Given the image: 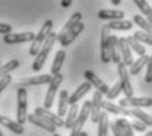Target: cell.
I'll use <instances>...</instances> for the list:
<instances>
[{
    "label": "cell",
    "mask_w": 152,
    "mask_h": 136,
    "mask_svg": "<svg viewBox=\"0 0 152 136\" xmlns=\"http://www.w3.org/2000/svg\"><path fill=\"white\" fill-rule=\"evenodd\" d=\"M97 16L101 20L117 21V20H123L125 13H123V11H118V9H101V11H99Z\"/></svg>",
    "instance_id": "obj_21"
},
{
    "label": "cell",
    "mask_w": 152,
    "mask_h": 136,
    "mask_svg": "<svg viewBox=\"0 0 152 136\" xmlns=\"http://www.w3.org/2000/svg\"><path fill=\"white\" fill-rule=\"evenodd\" d=\"M36 34L31 31H25V33H11L3 37V42L7 45H17V43L25 42H33Z\"/></svg>",
    "instance_id": "obj_9"
},
{
    "label": "cell",
    "mask_w": 152,
    "mask_h": 136,
    "mask_svg": "<svg viewBox=\"0 0 152 136\" xmlns=\"http://www.w3.org/2000/svg\"><path fill=\"white\" fill-rule=\"evenodd\" d=\"M53 76L51 75H38V76H31L26 77L18 83V88H25V87H36V85H45L51 81Z\"/></svg>",
    "instance_id": "obj_13"
},
{
    "label": "cell",
    "mask_w": 152,
    "mask_h": 136,
    "mask_svg": "<svg viewBox=\"0 0 152 136\" xmlns=\"http://www.w3.org/2000/svg\"><path fill=\"white\" fill-rule=\"evenodd\" d=\"M129 116H132V118H135L137 121L143 122L147 127H152V115L143 111V110H140V109L129 110Z\"/></svg>",
    "instance_id": "obj_23"
},
{
    "label": "cell",
    "mask_w": 152,
    "mask_h": 136,
    "mask_svg": "<svg viewBox=\"0 0 152 136\" xmlns=\"http://www.w3.org/2000/svg\"><path fill=\"white\" fill-rule=\"evenodd\" d=\"M114 122L117 123V126H119V128L123 131L125 136H135L134 135V129H132L130 122L126 118H122V116H121V118H117Z\"/></svg>",
    "instance_id": "obj_33"
},
{
    "label": "cell",
    "mask_w": 152,
    "mask_h": 136,
    "mask_svg": "<svg viewBox=\"0 0 152 136\" xmlns=\"http://www.w3.org/2000/svg\"><path fill=\"white\" fill-rule=\"evenodd\" d=\"M109 127H110V129H112V132H113V135H114V136H125L123 131H122L121 128H119V126H117V123H115V122L109 123Z\"/></svg>",
    "instance_id": "obj_40"
},
{
    "label": "cell",
    "mask_w": 152,
    "mask_h": 136,
    "mask_svg": "<svg viewBox=\"0 0 152 136\" xmlns=\"http://www.w3.org/2000/svg\"><path fill=\"white\" fill-rule=\"evenodd\" d=\"M134 4L142 12V16H147L148 17L150 15H152V9H151V5L148 4V1H145V0H135Z\"/></svg>",
    "instance_id": "obj_35"
},
{
    "label": "cell",
    "mask_w": 152,
    "mask_h": 136,
    "mask_svg": "<svg viewBox=\"0 0 152 136\" xmlns=\"http://www.w3.org/2000/svg\"><path fill=\"white\" fill-rule=\"evenodd\" d=\"M117 69H118V77H119L118 83L125 97H134V89H132L131 81H130L129 68L121 62L119 64H117Z\"/></svg>",
    "instance_id": "obj_5"
},
{
    "label": "cell",
    "mask_w": 152,
    "mask_h": 136,
    "mask_svg": "<svg viewBox=\"0 0 152 136\" xmlns=\"http://www.w3.org/2000/svg\"><path fill=\"white\" fill-rule=\"evenodd\" d=\"M0 136H3V131H1V124H0Z\"/></svg>",
    "instance_id": "obj_47"
},
{
    "label": "cell",
    "mask_w": 152,
    "mask_h": 136,
    "mask_svg": "<svg viewBox=\"0 0 152 136\" xmlns=\"http://www.w3.org/2000/svg\"><path fill=\"white\" fill-rule=\"evenodd\" d=\"M144 81L148 83V84L152 83V55L150 56V60H148V63H147V71H145Z\"/></svg>",
    "instance_id": "obj_38"
},
{
    "label": "cell",
    "mask_w": 152,
    "mask_h": 136,
    "mask_svg": "<svg viewBox=\"0 0 152 136\" xmlns=\"http://www.w3.org/2000/svg\"><path fill=\"white\" fill-rule=\"evenodd\" d=\"M99 132L97 136H109V114L102 111L99 119Z\"/></svg>",
    "instance_id": "obj_26"
},
{
    "label": "cell",
    "mask_w": 152,
    "mask_h": 136,
    "mask_svg": "<svg viewBox=\"0 0 152 136\" xmlns=\"http://www.w3.org/2000/svg\"><path fill=\"white\" fill-rule=\"evenodd\" d=\"M101 39H100V51H101V60L104 63L112 62L110 59V29L107 25H102L101 28Z\"/></svg>",
    "instance_id": "obj_7"
},
{
    "label": "cell",
    "mask_w": 152,
    "mask_h": 136,
    "mask_svg": "<svg viewBox=\"0 0 152 136\" xmlns=\"http://www.w3.org/2000/svg\"><path fill=\"white\" fill-rule=\"evenodd\" d=\"M68 92L67 90H61L59 93V100H58V111H56V115L63 118V116L67 115L68 111Z\"/></svg>",
    "instance_id": "obj_22"
},
{
    "label": "cell",
    "mask_w": 152,
    "mask_h": 136,
    "mask_svg": "<svg viewBox=\"0 0 152 136\" xmlns=\"http://www.w3.org/2000/svg\"><path fill=\"white\" fill-rule=\"evenodd\" d=\"M18 65H20V62H18L17 59H12V60L7 62L5 64L0 65V79H1L3 76L9 75V72H12V71H15L16 68H18Z\"/></svg>",
    "instance_id": "obj_32"
},
{
    "label": "cell",
    "mask_w": 152,
    "mask_h": 136,
    "mask_svg": "<svg viewBox=\"0 0 152 136\" xmlns=\"http://www.w3.org/2000/svg\"><path fill=\"white\" fill-rule=\"evenodd\" d=\"M0 124L3 127L8 128L9 131H12L13 134H17V135H23L24 134V126H21L20 123H17L16 121H12L11 118L8 116H4V115H0Z\"/></svg>",
    "instance_id": "obj_20"
},
{
    "label": "cell",
    "mask_w": 152,
    "mask_h": 136,
    "mask_svg": "<svg viewBox=\"0 0 152 136\" xmlns=\"http://www.w3.org/2000/svg\"><path fill=\"white\" fill-rule=\"evenodd\" d=\"M110 3H112L113 5H119L122 1H121V0H110Z\"/></svg>",
    "instance_id": "obj_43"
},
{
    "label": "cell",
    "mask_w": 152,
    "mask_h": 136,
    "mask_svg": "<svg viewBox=\"0 0 152 136\" xmlns=\"http://www.w3.org/2000/svg\"><path fill=\"white\" fill-rule=\"evenodd\" d=\"M125 38H126V43H127L129 47L132 50V51H135L139 56L145 55V47L142 45L139 41H137L132 36H127V37H125Z\"/></svg>",
    "instance_id": "obj_28"
},
{
    "label": "cell",
    "mask_w": 152,
    "mask_h": 136,
    "mask_svg": "<svg viewBox=\"0 0 152 136\" xmlns=\"http://www.w3.org/2000/svg\"><path fill=\"white\" fill-rule=\"evenodd\" d=\"M80 136H88V134H87V132H84V131H83V132L80 134Z\"/></svg>",
    "instance_id": "obj_46"
},
{
    "label": "cell",
    "mask_w": 152,
    "mask_h": 136,
    "mask_svg": "<svg viewBox=\"0 0 152 136\" xmlns=\"http://www.w3.org/2000/svg\"><path fill=\"white\" fill-rule=\"evenodd\" d=\"M132 21H134V24H137L138 26L142 28V31L148 33V34L152 36V26H151V24L147 21V18H144L142 15H134Z\"/></svg>",
    "instance_id": "obj_31"
},
{
    "label": "cell",
    "mask_w": 152,
    "mask_h": 136,
    "mask_svg": "<svg viewBox=\"0 0 152 136\" xmlns=\"http://www.w3.org/2000/svg\"><path fill=\"white\" fill-rule=\"evenodd\" d=\"M53 136H61V135H59V134H56V132H55V134H54Z\"/></svg>",
    "instance_id": "obj_48"
},
{
    "label": "cell",
    "mask_w": 152,
    "mask_h": 136,
    "mask_svg": "<svg viewBox=\"0 0 152 136\" xmlns=\"http://www.w3.org/2000/svg\"><path fill=\"white\" fill-rule=\"evenodd\" d=\"M77 115H79L77 103L69 106V111H67V115H66V119H64V127L67 129H71V127L74 126V123L76 121V118H77Z\"/></svg>",
    "instance_id": "obj_29"
},
{
    "label": "cell",
    "mask_w": 152,
    "mask_h": 136,
    "mask_svg": "<svg viewBox=\"0 0 152 136\" xmlns=\"http://www.w3.org/2000/svg\"><path fill=\"white\" fill-rule=\"evenodd\" d=\"M91 88H92V85L88 83V81H85V83L80 84L77 88H76V90L74 92V93H72L71 96L68 97V105L69 106L76 105V103L79 102V100H81L85 96V94H87L88 92L91 90Z\"/></svg>",
    "instance_id": "obj_17"
},
{
    "label": "cell",
    "mask_w": 152,
    "mask_h": 136,
    "mask_svg": "<svg viewBox=\"0 0 152 136\" xmlns=\"http://www.w3.org/2000/svg\"><path fill=\"white\" fill-rule=\"evenodd\" d=\"M130 124H131V127H132L134 131H137V132H147V126H145L143 122H140V121H132Z\"/></svg>",
    "instance_id": "obj_37"
},
{
    "label": "cell",
    "mask_w": 152,
    "mask_h": 136,
    "mask_svg": "<svg viewBox=\"0 0 152 136\" xmlns=\"http://www.w3.org/2000/svg\"><path fill=\"white\" fill-rule=\"evenodd\" d=\"M132 37H134L137 41H139L142 45L145 43V45L152 46V36H151V34L144 33V31H142V30H138V31H135Z\"/></svg>",
    "instance_id": "obj_34"
},
{
    "label": "cell",
    "mask_w": 152,
    "mask_h": 136,
    "mask_svg": "<svg viewBox=\"0 0 152 136\" xmlns=\"http://www.w3.org/2000/svg\"><path fill=\"white\" fill-rule=\"evenodd\" d=\"M101 109L105 110V113H112L114 115H121L122 118L125 116H129V110L125 109V107L119 106V105H115V103L110 102V101H102L101 103Z\"/></svg>",
    "instance_id": "obj_18"
},
{
    "label": "cell",
    "mask_w": 152,
    "mask_h": 136,
    "mask_svg": "<svg viewBox=\"0 0 152 136\" xmlns=\"http://www.w3.org/2000/svg\"><path fill=\"white\" fill-rule=\"evenodd\" d=\"M28 121H29L30 123H33L34 126H37V127L45 129V131H47V132H51L53 135L55 134V131H56V127L53 124V123H50L49 121H46V119H43V118H41V116L36 115L34 113L33 114H28Z\"/></svg>",
    "instance_id": "obj_16"
},
{
    "label": "cell",
    "mask_w": 152,
    "mask_h": 136,
    "mask_svg": "<svg viewBox=\"0 0 152 136\" xmlns=\"http://www.w3.org/2000/svg\"><path fill=\"white\" fill-rule=\"evenodd\" d=\"M117 42H118V37L112 34V37H110V59H112L113 63L119 64V63L122 62V59H121V54H119L118 46H117Z\"/></svg>",
    "instance_id": "obj_27"
},
{
    "label": "cell",
    "mask_w": 152,
    "mask_h": 136,
    "mask_svg": "<svg viewBox=\"0 0 152 136\" xmlns=\"http://www.w3.org/2000/svg\"><path fill=\"white\" fill-rule=\"evenodd\" d=\"M84 77L87 79V81L89 83L92 87H94L97 89V92H100L101 94H106L107 92H109V87L104 83L102 80L94 73L93 71H91V69H87V71L84 72Z\"/></svg>",
    "instance_id": "obj_12"
},
{
    "label": "cell",
    "mask_w": 152,
    "mask_h": 136,
    "mask_svg": "<svg viewBox=\"0 0 152 136\" xmlns=\"http://www.w3.org/2000/svg\"><path fill=\"white\" fill-rule=\"evenodd\" d=\"M66 59V51L64 50H58L55 54V58H54L53 65H51V76H55L58 73H61V69L63 67V63Z\"/></svg>",
    "instance_id": "obj_24"
},
{
    "label": "cell",
    "mask_w": 152,
    "mask_h": 136,
    "mask_svg": "<svg viewBox=\"0 0 152 136\" xmlns=\"http://www.w3.org/2000/svg\"><path fill=\"white\" fill-rule=\"evenodd\" d=\"M121 87H119V83H115L113 85L112 88H109V92L106 93V98H107V101H110L112 102L113 100H115L117 97L119 96V93H121Z\"/></svg>",
    "instance_id": "obj_36"
},
{
    "label": "cell",
    "mask_w": 152,
    "mask_h": 136,
    "mask_svg": "<svg viewBox=\"0 0 152 136\" xmlns=\"http://www.w3.org/2000/svg\"><path fill=\"white\" fill-rule=\"evenodd\" d=\"M151 9H152V7H151Z\"/></svg>",
    "instance_id": "obj_49"
},
{
    "label": "cell",
    "mask_w": 152,
    "mask_h": 136,
    "mask_svg": "<svg viewBox=\"0 0 152 136\" xmlns=\"http://www.w3.org/2000/svg\"><path fill=\"white\" fill-rule=\"evenodd\" d=\"M63 83V75L58 73L55 76H53L51 81L49 83V89L46 92V96H45V102H43V107L47 110L51 109L54 100H55V96L58 93V89L61 87V84Z\"/></svg>",
    "instance_id": "obj_6"
},
{
    "label": "cell",
    "mask_w": 152,
    "mask_h": 136,
    "mask_svg": "<svg viewBox=\"0 0 152 136\" xmlns=\"http://www.w3.org/2000/svg\"><path fill=\"white\" fill-rule=\"evenodd\" d=\"M148 60H150V56H148V55L139 56L137 60H134V63H132L131 67L129 68V75H131V76H137L139 72H140L142 69H143V67H145V65H147Z\"/></svg>",
    "instance_id": "obj_25"
},
{
    "label": "cell",
    "mask_w": 152,
    "mask_h": 136,
    "mask_svg": "<svg viewBox=\"0 0 152 136\" xmlns=\"http://www.w3.org/2000/svg\"><path fill=\"white\" fill-rule=\"evenodd\" d=\"M55 42H56V33L51 31V33L49 34V37L46 38L45 43L42 45L41 50L36 55V58H34V62H33V64H31V69H33V71L38 72L42 69V67L45 65L47 58H49V54L51 51V49H53V46Z\"/></svg>",
    "instance_id": "obj_1"
},
{
    "label": "cell",
    "mask_w": 152,
    "mask_h": 136,
    "mask_svg": "<svg viewBox=\"0 0 152 136\" xmlns=\"http://www.w3.org/2000/svg\"><path fill=\"white\" fill-rule=\"evenodd\" d=\"M117 46H118L119 54H121L122 63L126 65V67H131L132 63H134V59H132V51H131V49H130L129 45L126 43V38L125 37L118 38Z\"/></svg>",
    "instance_id": "obj_10"
},
{
    "label": "cell",
    "mask_w": 152,
    "mask_h": 136,
    "mask_svg": "<svg viewBox=\"0 0 152 136\" xmlns=\"http://www.w3.org/2000/svg\"><path fill=\"white\" fill-rule=\"evenodd\" d=\"M81 18H83V15H81L80 12H76V13L72 15L71 17H69V20L64 24V26L62 28V30L56 34V41H61L64 34H67L69 30H72L75 26H77V25L81 23Z\"/></svg>",
    "instance_id": "obj_15"
},
{
    "label": "cell",
    "mask_w": 152,
    "mask_h": 136,
    "mask_svg": "<svg viewBox=\"0 0 152 136\" xmlns=\"http://www.w3.org/2000/svg\"><path fill=\"white\" fill-rule=\"evenodd\" d=\"M61 5L63 8H68V7H71V5H72V1H71V0H62Z\"/></svg>",
    "instance_id": "obj_42"
},
{
    "label": "cell",
    "mask_w": 152,
    "mask_h": 136,
    "mask_svg": "<svg viewBox=\"0 0 152 136\" xmlns=\"http://www.w3.org/2000/svg\"><path fill=\"white\" fill-rule=\"evenodd\" d=\"M34 114L38 115V116H41V118L46 119V121H49L50 123H53L56 128H58V127H63V126H64V121H63V118L58 116L55 113L50 111V110L45 109V107H36Z\"/></svg>",
    "instance_id": "obj_11"
},
{
    "label": "cell",
    "mask_w": 152,
    "mask_h": 136,
    "mask_svg": "<svg viewBox=\"0 0 152 136\" xmlns=\"http://www.w3.org/2000/svg\"><path fill=\"white\" fill-rule=\"evenodd\" d=\"M11 81H12V76H11V75L3 76V77L0 79V94H1L3 90H4L9 84H11Z\"/></svg>",
    "instance_id": "obj_39"
},
{
    "label": "cell",
    "mask_w": 152,
    "mask_h": 136,
    "mask_svg": "<svg viewBox=\"0 0 152 136\" xmlns=\"http://www.w3.org/2000/svg\"><path fill=\"white\" fill-rule=\"evenodd\" d=\"M17 123L24 126V123L28 121V93L25 88L17 89Z\"/></svg>",
    "instance_id": "obj_4"
},
{
    "label": "cell",
    "mask_w": 152,
    "mask_h": 136,
    "mask_svg": "<svg viewBox=\"0 0 152 136\" xmlns=\"http://www.w3.org/2000/svg\"><path fill=\"white\" fill-rule=\"evenodd\" d=\"M51 31H53V20H46L42 26H41L39 31L36 34L34 41L31 42V46L29 49V54L31 56H36L38 54V51L41 50V47L45 43L46 38L49 37V34L51 33Z\"/></svg>",
    "instance_id": "obj_2"
},
{
    "label": "cell",
    "mask_w": 152,
    "mask_h": 136,
    "mask_svg": "<svg viewBox=\"0 0 152 136\" xmlns=\"http://www.w3.org/2000/svg\"><path fill=\"white\" fill-rule=\"evenodd\" d=\"M101 103H102V94L100 92H94L93 98L91 101V121L93 123H97L101 115Z\"/></svg>",
    "instance_id": "obj_14"
},
{
    "label": "cell",
    "mask_w": 152,
    "mask_h": 136,
    "mask_svg": "<svg viewBox=\"0 0 152 136\" xmlns=\"http://www.w3.org/2000/svg\"><path fill=\"white\" fill-rule=\"evenodd\" d=\"M143 136H152V131H147V132H145V134H144Z\"/></svg>",
    "instance_id": "obj_45"
},
{
    "label": "cell",
    "mask_w": 152,
    "mask_h": 136,
    "mask_svg": "<svg viewBox=\"0 0 152 136\" xmlns=\"http://www.w3.org/2000/svg\"><path fill=\"white\" fill-rule=\"evenodd\" d=\"M84 28H85V26H84V24H83V23H80V24L77 25V26H75L72 30H69L67 34H64L62 39L59 41V42H61V45H62V47H67V46L71 45V43L76 39V37H77L79 34H80L81 31L84 30Z\"/></svg>",
    "instance_id": "obj_19"
},
{
    "label": "cell",
    "mask_w": 152,
    "mask_h": 136,
    "mask_svg": "<svg viewBox=\"0 0 152 136\" xmlns=\"http://www.w3.org/2000/svg\"><path fill=\"white\" fill-rule=\"evenodd\" d=\"M147 21L151 24V26H152V15H150V16H148V17H147Z\"/></svg>",
    "instance_id": "obj_44"
},
{
    "label": "cell",
    "mask_w": 152,
    "mask_h": 136,
    "mask_svg": "<svg viewBox=\"0 0 152 136\" xmlns=\"http://www.w3.org/2000/svg\"><path fill=\"white\" fill-rule=\"evenodd\" d=\"M119 106L125 107H135V109H143V107L152 106V97H125L119 100Z\"/></svg>",
    "instance_id": "obj_8"
},
{
    "label": "cell",
    "mask_w": 152,
    "mask_h": 136,
    "mask_svg": "<svg viewBox=\"0 0 152 136\" xmlns=\"http://www.w3.org/2000/svg\"><path fill=\"white\" fill-rule=\"evenodd\" d=\"M91 115V101H85L81 106V109L79 110V115L76 118V121L74 123V126L69 129V136H80V134L83 132V127L87 122V119Z\"/></svg>",
    "instance_id": "obj_3"
},
{
    "label": "cell",
    "mask_w": 152,
    "mask_h": 136,
    "mask_svg": "<svg viewBox=\"0 0 152 136\" xmlns=\"http://www.w3.org/2000/svg\"><path fill=\"white\" fill-rule=\"evenodd\" d=\"M107 28L110 30H130L132 29V21L130 20H117V21H109Z\"/></svg>",
    "instance_id": "obj_30"
},
{
    "label": "cell",
    "mask_w": 152,
    "mask_h": 136,
    "mask_svg": "<svg viewBox=\"0 0 152 136\" xmlns=\"http://www.w3.org/2000/svg\"><path fill=\"white\" fill-rule=\"evenodd\" d=\"M12 33V26L9 24H4V23H0V34H11Z\"/></svg>",
    "instance_id": "obj_41"
}]
</instances>
